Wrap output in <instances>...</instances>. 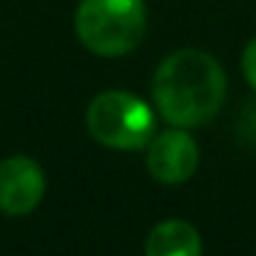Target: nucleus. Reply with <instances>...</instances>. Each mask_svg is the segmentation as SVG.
<instances>
[{
  "mask_svg": "<svg viewBox=\"0 0 256 256\" xmlns=\"http://www.w3.org/2000/svg\"><path fill=\"white\" fill-rule=\"evenodd\" d=\"M74 34L94 56H127L146 34L144 0H80L74 12Z\"/></svg>",
  "mask_w": 256,
  "mask_h": 256,
  "instance_id": "f03ea898",
  "label": "nucleus"
},
{
  "mask_svg": "<svg viewBox=\"0 0 256 256\" xmlns=\"http://www.w3.org/2000/svg\"><path fill=\"white\" fill-rule=\"evenodd\" d=\"M152 100L171 127H201L223 108L226 72L210 52L176 50L157 66Z\"/></svg>",
  "mask_w": 256,
  "mask_h": 256,
  "instance_id": "f257e3e1",
  "label": "nucleus"
},
{
  "mask_svg": "<svg viewBox=\"0 0 256 256\" xmlns=\"http://www.w3.org/2000/svg\"><path fill=\"white\" fill-rule=\"evenodd\" d=\"M146 254L149 256H198L201 254V237L196 226L188 220H162L146 237Z\"/></svg>",
  "mask_w": 256,
  "mask_h": 256,
  "instance_id": "423d86ee",
  "label": "nucleus"
},
{
  "mask_svg": "<svg viewBox=\"0 0 256 256\" xmlns=\"http://www.w3.org/2000/svg\"><path fill=\"white\" fill-rule=\"evenodd\" d=\"M198 146L188 135L184 127H171L157 132L149 140V152H146V168L149 174L162 184H182L198 168Z\"/></svg>",
  "mask_w": 256,
  "mask_h": 256,
  "instance_id": "39448f33",
  "label": "nucleus"
},
{
  "mask_svg": "<svg viewBox=\"0 0 256 256\" xmlns=\"http://www.w3.org/2000/svg\"><path fill=\"white\" fill-rule=\"evenodd\" d=\"M237 138L242 146H254L256 149V100L245 102L237 118Z\"/></svg>",
  "mask_w": 256,
  "mask_h": 256,
  "instance_id": "0eeeda50",
  "label": "nucleus"
},
{
  "mask_svg": "<svg viewBox=\"0 0 256 256\" xmlns=\"http://www.w3.org/2000/svg\"><path fill=\"white\" fill-rule=\"evenodd\" d=\"M86 127L105 149L135 152L154 138V113L130 91H102L86 110Z\"/></svg>",
  "mask_w": 256,
  "mask_h": 256,
  "instance_id": "7ed1b4c3",
  "label": "nucleus"
},
{
  "mask_svg": "<svg viewBox=\"0 0 256 256\" xmlns=\"http://www.w3.org/2000/svg\"><path fill=\"white\" fill-rule=\"evenodd\" d=\"M47 179L42 166L28 154L0 160V212L8 218H25L42 204Z\"/></svg>",
  "mask_w": 256,
  "mask_h": 256,
  "instance_id": "20e7f679",
  "label": "nucleus"
},
{
  "mask_svg": "<svg viewBox=\"0 0 256 256\" xmlns=\"http://www.w3.org/2000/svg\"><path fill=\"white\" fill-rule=\"evenodd\" d=\"M242 74L250 83V88H256V36L245 44V50H242Z\"/></svg>",
  "mask_w": 256,
  "mask_h": 256,
  "instance_id": "6e6552de",
  "label": "nucleus"
}]
</instances>
